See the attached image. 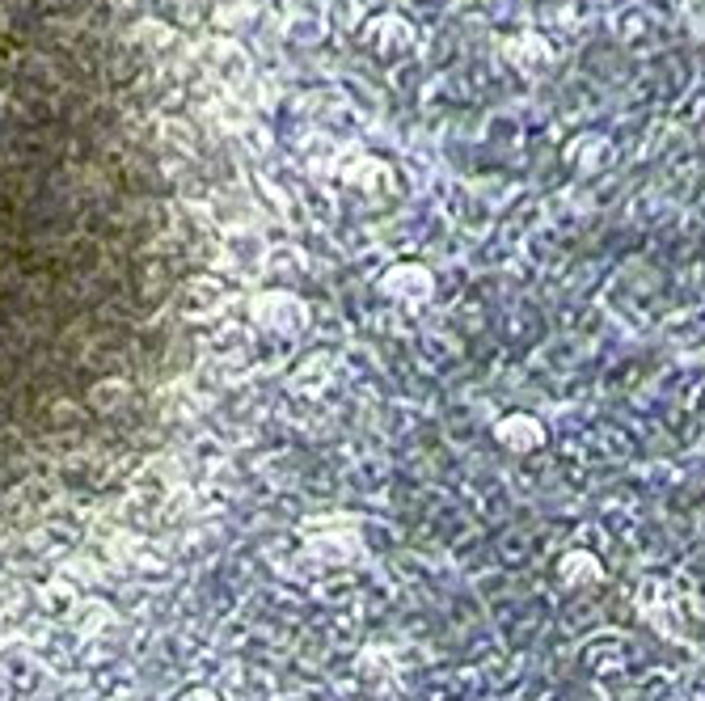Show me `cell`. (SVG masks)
I'll list each match as a JSON object with an SVG mask.
<instances>
[{
  "label": "cell",
  "instance_id": "cell-1",
  "mask_svg": "<svg viewBox=\"0 0 705 701\" xmlns=\"http://www.w3.org/2000/svg\"><path fill=\"white\" fill-rule=\"evenodd\" d=\"M131 0H0V533L169 440L207 241Z\"/></svg>",
  "mask_w": 705,
  "mask_h": 701
},
{
  "label": "cell",
  "instance_id": "cell-2",
  "mask_svg": "<svg viewBox=\"0 0 705 701\" xmlns=\"http://www.w3.org/2000/svg\"><path fill=\"white\" fill-rule=\"evenodd\" d=\"M499 440H503L507 448H515V452H533V448L546 444V427L528 415H512V418H503Z\"/></svg>",
  "mask_w": 705,
  "mask_h": 701
},
{
  "label": "cell",
  "instance_id": "cell-3",
  "mask_svg": "<svg viewBox=\"0 0 705 701\" xmlns=\"http://www.w3.org/2000/svg\"><path fill=\"white\" fill-rule=\"evenodd\" d=\"M558 574H562V583H600V579H605V567H600L587 549H571V554L558 562Z\"/></svg>",
  "mask_w": 705,
  "mask_h": 701
}]
</instances>
